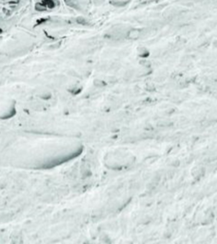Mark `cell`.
<instances>
[{
    "label": "cell",
    "instance_id": "1",
    "mask_svg": "<svg viewBox=\"0 0 217 244\" xmlns=\"http://www.w3.org/2000/svg\"><path fill=\"white\" fill-rule=\"evenodd\" d=\"M0 32H1V31H0Z\"/></svg>",
    "mask_w": 217,
    "mask_h": 244
}]
</instances>
